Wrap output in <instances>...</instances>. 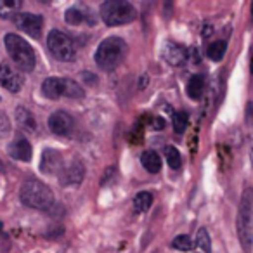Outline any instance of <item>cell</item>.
Wrapping results in <instances>:
<instances>
[{
    "label": "cell",
    "instance_id": "obj_1",
    "mask_svg": "<svg viewBox=\"0 0 253 253\" xmlns=\"http://www.w3.org/2000/svg\"><path fill=\"white\" fill-rule=\"evenodd\" d=\"M236 229H238V238L243 250L246 253H250L253 248V189L252 187H246L241 194Z\"/></svg>",
    "mask_w": 253,
    "mask_h": 253
},
{
    "label": "cell",
    "instance_id": "obj_2",
    "mask_svg": "<svg viewBox=\"0 0 253 253\" xmlns=\"http://www.w3.org/2000/svg\"><path fill=\"white\" fill-rule=\"evenodd\" d=\"M4 43H5V49H7V54L11 56L12 63L19 68V70L30 71L35 70V64H37V57H35V50L33 47L26 42L23 37L16 35V33H7L4 37Z\"/></svg>",
    "mask_w": 253,
    "mask_h": 253
},
{
    "label": "cell",
    "instance_id": "obj_3",
    "mask_svg": "<svg viewBox=\"0 0 253 253\" xmlns=\"http://www.w3.org/2000/svg\"><path fill=\"white\" fill-rule=\"evenodd\" d=\"M126 52V43L120 37H109L99 43L95 50V64L104 71H113L120 66Z\"/></svg>",
    "mask_w": 253,
    "mask_h": 253
},
{
    "label": "cell",
    "instance_id": "obj_4",
    "mask_svg": "<svg viewBox=\"0 0 253 253\" xmlns=\"http://www.w3.org/2000/svg\"><path fill=\"white\" fill-rule=\"evenodd\" d=\"M19 200L25 207L33 210H49L54 205V194L40 180H26L19 189Z\"/></svg>",
    "mask_w": 253,
    "mask_h": 253
},
{
    "label": "cell",
    "instance_id": "obj_5",
    "mask_svg": "<svg viewBox=\"0 0 253 253\" xmlns=\"http://www.w3.org/2000/svg\"><path fill=\"white\" fill-rule=\"evenodd\" d=\"M101 18L108 26H120L132 23L137 18V11L130 2L125 0H108L101 5Z\"/></svg>",
    "mask_w": 253,
    "mask_h": 253
},
{
    "label": "cell",
    "instance_id": "obj_6",
    "mask_svg": "<svg viewBox=\"0 0 253 253\" xmlns=\"http://www.w3.org/2000/svg\"><path fill=\"white\" fill-rule=\"evenodd\" d=\"M42 94L47 99H56L59 97H70V99H82L85 95V90L80 87V84L70 80V78H61V77H50L43 80L42 84Z\"/></svg>",
    "mask_w": 253,
    "mask_h": 253
},
{
    "label": "cell",
    "instance_id": "obj_7",
    "mask_svg": "<svg viewBox=\"0 0 253 253\" xmlns=\"http://www.w3.org/2000/svg\"><path fill=\"white\" fill-rule=\"evenodd\" d=\"M47 49L54 56V59L61 61V63H71L77 56L73 40L66 35V33L59 32V30H52L47 37Z\"/></svg>",
    "mask_w": 253,
    "mask_h": 253
},
{
    "label": "cell",
    "instance_id": "obj_8",
    "mask_svg": "<svg viewBox=\"0 0 253 253\" xmlns=\"http://www.w3.org/2000/svg\"><path fill=\"white\" fill-rule=\"evenodd\" d=\"M12 21H14V25L21 32H25L26 35L33 37V39H40V35H42V26H43L42 16L32 14V12H18L12 18Z\"/></svg>",
    "mask_w": 253,
    "mask_h": 253
},
{
    "label": "cell",
    "instance_id": "obj_9",
    "mask_svg": "<svg viewBox=\"0 0 253 253\" xmlns=\"http://www.w3.org/2000/svg\"><path fill=\"white\" fill-rule=\"evenodd\" d=\"M49 128L56 135H70L75 128V120L70 113L59 109L49 116Z\"/></svg>",
    "mask_w": 253,
    "mask_h": 253
},
{
    "label": "cell",
    "instance_id": "obj_10",
    "mask_svg": "<svg viewBox=\"0 0 253 253\" xmlns=\"http://www.w3.org/2000/svg\"><path fill=\"white\" fill-rule=\"evenodd\" d=\"M63 169V155L56 149H43L42 158H40V172L45 173V175H59Z\"/></svg>",
    "mask_w": 253,
    "mask_h": 253
},
{
    "label": "cell",
    "instance_id": "obj_11",
    "mask_svg": "<svg viewBox=\"0 0 253 253\" xmlns=\"http://www.w3.org/2000/svg\"><path fill=\"white\" fill-rule=\"evenodd\" d=\"M23 84H25V80H23L21 73L12 70V68L5 63L0 64V85H2V87L7 88L12 94H16V92H19L23 88Z\"/></svg>",
    "mask_w": 253,
    "mask_h": 253
},
{
    "label": "cell",
    "instance_id": "obj_12",
    "mask_svg": "<svg viewBox=\"0 0 253 253\" xmlns=\"http://www.w3.org/2000/svg\"><path fill=\"white\" fill-rule=\"evenodd\" d=\"M85 169L84 163L80 160H73L70 165H66L59 173V182L61 186H78L84 180Z\"/></svg>",
    "mask_w": 253,
    "mask_h": 253
},
{
    "label": "cell",
    "instance_id": "obj_13",
    "mask_svg": "<svg viewBox=\"0 0 253 253\" xmlns=\"http://www.w3.org/2000/svg\"><path fill=\"white\" fill-rule=\"evenodd\" d=\"M7 153L11 158L18 160V162H30L33 156L32 144H30L28 139H25L23 135H18V137L9 144Z\"/></svg>",
    "mask_w": 253,
    "mask_h": 253
},
{
    "label": "cell",
    "instance_id": "obj_14",
    "mask_svg": "<svg viewBox=\"0 0 253 253\" xmlns=\"http://www.w3.org/2000/svg\"><path fill=\"white\" fill-rule=\"evenodd\" d=\"M162 56L170 66H180V64H184V61H186L187 54L182 45H179V43H175V42H167L162 50Z\"/></svg>",
    "mask_w": 253,
    "mask_h": 253
},
{
    "label": "cell",
    "instance_id": "obj_15",
    "mask_svg": "<svg viewBox=\"0 0 253 253\" xmlns=\"http://www.w3.org/2000/svg\"><path fill=\"white\" fill-rule=\"evenodd\" d=\"M16 122H18V125L21 126L23 130H26V132L37 130L35 116H33V113L30 111L28 108H25V106H19V108L16 109Z\"/></svg>",
    "mask_w": 253,
    "mask_h": 253
},
{
    "label": "cell",
    "instance_id": "obj_16",
    "mask_svg": "<svg viewBox=\"0 0 253 253\" xmlns=\"http://www.w3.org/2000/svg\"><path fill=\"white\" fill-rule=\"evenodd\" d=\"M205 87H207V82H205L203 75H194V77H191L189 84H187V95L193 101H198L205 94Z\"/></svg>",
    "mask_w": 253,
    "mask_h": 253
},
{
    "label": "cell",
    "instance_id": "obj_17",
    "mask_svg": "<svg viewBox=\"0 0 253 253\" xmlns=\"http://www.w3.org/2000/svg\"><path fill=\"white\" fill-rule=\"evenodd\" d=\"M141 165L148 170L149 173H158L162 170V158L155 151H144L141 156Z\"/></svg>",
    "mask_w": 253,
    "mask_h": 253
},
{
    "label": "cell",
    "instance_id": "obj_18",
    "mask_svg": "<svg viewBox=\"0 0 253 253\" xmlns=\"http://www.w3.org/2000/svg\"><path fill=\"white\" fill-rule=\"evenodd\" d=\"M21 0H0V18L12 19L21 9Z\"/></svg>",
    "mask_w": 253,
    "mask_h": 253
},
{
    "label": "cell",
    "instance_id": "obj_19",
    "mask_svg": "<svg viewBox=\"0 0 253 253\" xmlns=\"http://www.w3.org/2000/svg\"><path fill=\"white\" fill-rule=\"evenodd\" d=\"M225 50H227V42L217 40V42H211L210 45H208L207 56H208V59L218 63V61H222V57L225 56Z\"/></svg>",
    "mask_w": 253,
    "mask_h": 253
},
{
    "label": "cell",
    "instance_id": "obj_20",
    "mask_svg": "<svg viewBox=\"0 0 253 253\" xmlns=\"http://www.w3.org/2000/svg\"><path fill=\"white\" fill-rule=\"evenodd\" d=\"M64 19H66L68 25L78 26V25H82V23L87 21L88 18H87V12H85L84 9H80V7H70L66 11V14H64Z\"/></svg>",
    "mask_w": 253,
    "mask_h": 253
},
{
    "label": "cell",
    "instance_id": "obj_21",
    "mask_svg": "<svg viewBox=\"0 0 253 253\" xmlns=\"http://www.w3.org/2000/svg\"><path fill=\"white\" fill-rule=\"evenodd\" d=\"M153 205V194L148 193V191H142V193H137L134 198V208L135 211L142 213V211H148Z\"/></svg>",
    "mask_w": 253,
    "mask_h": 253
},
{
    "label": "cell",
    "instance_id": "obj_22",
    "mask_svg": "<svg viewBox=\"0 0 253 253\" xmlns=\"http://www.w3.org/2000/svg\"><path fill=\"white\" fill-rule=\"evenodd\" d=\"M165 158H167V163L172 170H179L180 165H182V158H180V153L177 148L173 146H167L165 148Z\"/></svg>",
    "mask_w": 253,
    "mask_h": 253
},
{
    "label": "cell",
    "instance_id": "obj_23",
    "mask_svg": "<svg viewBox=\"0 0 253 253\" xmlns=\"http://www.w3.org/2000/svg\"><path fill=\"white\" fill-rule=\"evenodd\" d=\"M196 245L203 253H211V239L205 227H200L196 232Z\"/></svg>",
    "mask_w": 253,
    "mask_h": 253
},
{
    "label": "cell",
    "instance_id": "obj_24",
    "mask_svg": "<svg viewBox=\"0 0 253 253\" xmlns=\"http://www.w3.org/2000/svg\"><path fill=\"white\" fill-rule=\"evenodd\" d=\"M172 246L175 250H180V252H189V250L194 248V243L187 234H179L177 238L172 239Z\"/></svg>",
    "mask_w": 253,
    "mask_h": 253
},
{
    "label": "cell",
    "instance_id": "obj_25",
    "mask_svg": "<svg viewBox=\"0 0 253 253\" xmlns=\"http://www.w3.org/2000/svg\"><path fill=\"white\" fill-rule=\"evenodd\" d=\"M187 128V115L186 113H173V130L177 132V134H184Z\"/></svg>",
    "mask_w": 253,
    "mask_h": 253
},
{
    "label": "cell",
    "instance_id": "obj_26",
    "mask_svg": "<svg viewBox=\"0 0 253 253\" xmlns=\"http://www.w3.org/2000/svg\"><path fill=\"white\" fill-rule=\"evenodd\" d=\"M11 134V120L5 113L0 111V139L7 137Z\"/></svg>",
    "mask_w": 253,
    "mask_h": 253
},
{
    "label": "cell",
    "instance_id": "obj_27",
    "mask_svg": "<svg viewBox=\"0 0 253 253\" xmlns=\"http://www.w3.org/2000/svg\"><path fill=\"white\" fill-rule=\"evenodd\" d=\"M153 126H155L156 130H162L163 126H165V120H163V118H156L155 120V125H153Z\"/></svg>",
    "mask_w": 253,
    "mask_h": 253
},
{
    "label": "cell",
    "instance_id": "obj_28",
    "mask_svg": "<svg viewBox=\"0 0 253 253\" xmlns=\"http://www.w3.org/2000/svg\"><path fill=\"white\" fill-rule=\"evenodd\" d=\"M250 158H252V165H253V132H252V141H250Z\"/></svg>",
    "mask_w": 253,
    "mask_h": 253
},
{
    "label": "cell",
    "instance_id": "obj_29",
    "mask_svg": "<svg viewBox=\"0 0 253 253\" xmlns=\"http://www.w3.org/2000/svg\"><path fill=\"white\" fill-rule=\"evenodd\" d=\"M146 82H148V77H144V78H141V85H139V88H142V87H146Z\"/></svg>",
    "mask_w": 253,
    "mask_h": 253
},
{
    "label": "cell",
    "instance_id": "obj_30",
    "mask_svg": "<svg viewBox=\"0 0 253 253\" xmlns=\"http://www.w3.org/2000/svg\"><path fill=\"white\" fill-rule=\"evenodd\" d=\"M0 172H5V169H4V163H2V160H0Z\"/></svg>",
    "mask_w": 253,
    "mask_h": 253
},
{
    "label": "cell",
    "instance_id": "obj_31",
    "mask_svg": "<svg viewBox=\"0 0 253 253\" xmlns=\"http://www.w3.org/2000/svg\"><path fill=\"white\" fill-rule=\"evenodd\" d=\"M2 231H4V224L0 222V236H2Z\"/></svg>",
    "mask_w": 253,
    "mask_h": 253
},
{
    "label": "cell",
    "instance_id": "obj_32",
    "mask_svg": "<svg viewBox=\"0 0 253 253\" xmlns=\"http://www.w3.org/2000/svg\"><path fill=\"white\" fill-rule=\"evenodd\" d=\"M250 70H252V73H253V56H252V63H250Z\"/></svg>",
    "mask_w": 253,
    "mask_h": 253
},
{
    "label": "cell",
    "instance_id": "obj_33",
    "mask_svg": "<svg viewBox=\"0 0 253 253\" xmlns=\"http://www.w3.org/2000/svg\"><path fill=\"white\" fill-rule=\"evenodd\" d=\"M252 12H253V4H252Z\"/></svg>",
    "mask_w": 253,
    "mask_h": 253
}]
</instances>
